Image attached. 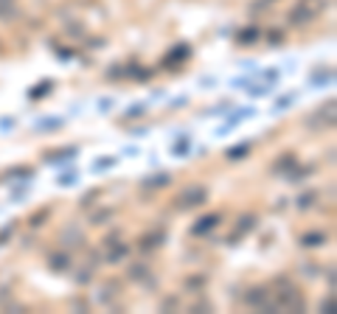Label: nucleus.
I'll list each match as a JSON object with an SVG mask.
<instances>
[{
    "label": "nucleus",
    "mask_w": 337,
    "mask_h": 314,
    "mask_svg": "<svg viewBox=\"0 0 337 314\" xmlns=\"http://www.w3.org/2000/svg\"><path fill=\"white\" fill-rule=\"evenodd\" d=\"M315 200V194H306V196H298V208H309Z\"/></svg>",
    "instance_id": "nucleus-11"
},
{
    "label": "nucleus",
    "mask_w": 337,
    "mask_h": 314,
    "mask_svg": "<svg viewBox=\"0 0 337 314\" xmlns=\"http://www.w3.org/2000/svg\"><path fill=\"white\" fill-rule=\"evenodd\" d=\"M141 112H144V107L138 104V107H132V110H129V118H138V115H141Z\"/></svg>",
    "instance_id": "nucleus-13"
},
{
    "label": "nucleus",
    "mask_w": 337,
    "mask_h": 314,
    "mask_svg": "<svg viewBox=\"0 0 337 314\" xmlns=\"http://www.w3.org/2000/svg\"><path fill=\"white\" fill-rule=\"evenodd\" d=\"M247 152H250V146H247V143H242V146H233V149H228V160H242Z\"/></svg>",
    "instance_id": "nucleus-4"
},
{
    "label": "nucleus",
    "mask_w": 337,
    "mask_h": 314,
    "mask_svg": "<svg viewBox=\"0 0 337 314\" xmlns=\"http://www.w3.org/2000/svg\"><path fill=\"white\" fill-rule=\"evenodd\" d=\"M317 242H326V238H323L320 233H309V236H303V238H301L303 247H317Z\"/></svg>",
    "instance_id": "nucleus-5"
},
{
    "label": "nucleus",
    "mask_w": 337,
    "mask_h": 314,
    "mask_svg": "<svg viewBox=\"0 0 337 314\" xmlns=\"http://www.w3.org/2000/svg\"><path fill=\"white\" fill-rule=\"evenodd\" d=\"M51 93V82H43V84H40V87H37V90H31V98H43V96H48Z\"/></svg>",
    "instance_id": "nucleus-7"
},
{
    "label": "nucleus",
    "mask_w": 337,
    "mask_h": 314,
    "mask_svg": "<svg viewBox=\"0 0 337 314\" xmlns=\"http://www.w3.org/2000/svg\"><path fill=\"white\" fill-rule=\"evenodd\" d=\"M110 216H113V210H101L93 216V224H104V219H110Z\"/></svg>",
    "instance_id": "nucleus-10"
},
{
    "label": "nucleus",
    "mask_w": 337,
    "mask_h": 314,
    "mask_svg": "<svg viewBox=\"0 0 337 314\" xmlns=\"http://www.w3.org/2000/svg\"><path fill=\"white\" fill-rule=\"evenodd\" d=\"M289 20H292L295 26H301V22H309V20H312V12L301 6V8H295L292 14H289Z\"/></svg>",
    "instance_id": "nucleus-3"
},
{
    "label": "nucleus",
    "mask_w": 337,
    "mask_h": 314,
    "mask_svg": "<svg viewBox=\"0 0 337 314\" xmlns=\"http://www.w3.org/2000/svg\"><path fill=\"white\" fill-rule=\"evenodd\" d=\"M250 228H253V216H244V219H242V228H239V233H247Z\"/></svg>",
    "instance_id": "nucleus-12"
},
{
    "label": "nucleus",
    "mask_w": 337,
    "mask_h": 314,
    "mask_svg": "<svg viewBox=\"0 0 337 314\" xmlns=\"http://www.w3.org/2000/svg\"><path fill=\"white\" fill-rule=\"evenodd\" d=\"M292 163H295V157H292V154H287L284 160H278V163H275V168H281V172H287V168H289Z\"/></svg>",
    "instance_id": "nucleus-9"
},
{
    "label": "nucleus",
    "mask_w": 337,
    "mask_h": 314,
    "mask_svg": "<svg viewBox=\"0 0 337 314\" xmlns=\"http://www.w3.org/2000/svg\"><path fill=\"white\" fill-rule=\"evenodd\" d=\"M216 224H219V216H216V214H211V216H202V219H200V224H194V228H191V233H194V236H202L205 230L216 228Z\"/></svg>",
    "instance_id": "nucleus-2"
},
{
    "label": "nucleus",
    "mask_w": 337,
    "mask_h": 314,
    "mask_svg": "<svg viewBox=\"0 0 337 314\" xmlns=\"http://www.w3.org/2000/svg\"><path fill=\"white\" fill-rule=\"evenodd\" d=\"M205 200H208V191L197 186V188H191V191H186V194H183L177 205H180V208H188V205H202Z\"/></svg>",
    "instance_id": "nucleus-1"
},
{
    "label": "nucleus",
    "mask_w": 337,
    "mask_h": 314,
    "mask_svg": "<svg viewBox=\"0 0 337 314\" xmlns=\"http://www.w3.org/2000/svg\"><path fill=\"white\" fill-rule=\"evenodd\" d=\"M51 270H57V272L68 270V256H54L51 258Z\"/></svg>",
    "instance_id": "nucleus-6"
},
{
    "label": "nucleus",
    "mask_w": 337,
    "mask_h": 314,
    "mask_svg": "<svg viewBox=\"0 0 337 314\" xmlns=\"http://www.w3.org/2000/svg\"><path fill=\"white\" fill-rule=\"evenodd\" d=\"M256 36H258L256 28H247V31H242V34H239V40H242V45H250V40H256Z\"/></svg>",
    "instance_id": "nucleus-8"
}]
</instances>
